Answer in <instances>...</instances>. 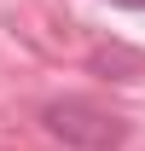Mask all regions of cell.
<instances>
[{
  "label": "cell",
  "mask_w": 145,
  "mask_h": 151,
  "mask_svg": "<svg viewBox=\"0 0 145 151\" xmlns=\"http://www.w3.org/2000/svg\"><path fill=\"white\" fill-rule=\"evenodd\" d=\"M41 122H47L52 139H64L75 151H116L128 139V122L110 116L105 105H93V99H52L41 111Z\"/></svg>",
  "instance_id": "6da1fadb"
},
{
  "label": "cell",
  "mask_w": 145,
  "mask_h": 151,
  "mask_svg": "<svg viewBox=\"0 0 145 151\" xmlns=\"http://www.w3.org/2000/svg\"><path fill=\"white\" fill-rule=\"evenodd\" d=\"M110 6H128V12H145V0H110Z\"/></svg>",
  "instance_id": "7a4b0ae2"
}]
</instances>
